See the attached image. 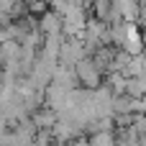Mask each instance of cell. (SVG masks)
Wrapping results in <instances>:
<instances>
[{
    "instance_id": "cell-1",
    "label": "cell",
    "mask_w": 146,
    "mask_h": 146,
    "mask_svg": "<svg viewBox=\"0 0 146 146\" xmlns=\"http://www.w3.org/2000/svg\"><path fill=\"white\" fill-rule=\"evenodd\" d=\"M74 77L82 82V85H87L90 90H95L98 85H100V80H103V72L98 69V64L90 59V56H85V59H80L77 64H74Z\"/></svg>"
},
{
    "instance_id": "cell-2",
    "label": "cell",
    "mask_w": 146,
    "mask_h": 146,
    "mask_svg": "<svg viewBox=\"0 0 146 146\" xmlns=\"http://www.w3.org/2000/svg\"><path fill=\"white\" fill-rule=\"evenodd\" d=\"M41 31H44L46 36H59V33L64 31L62 18L56 15V10H46V13L41 15Z\"/></svg>"
}]
</instances>
